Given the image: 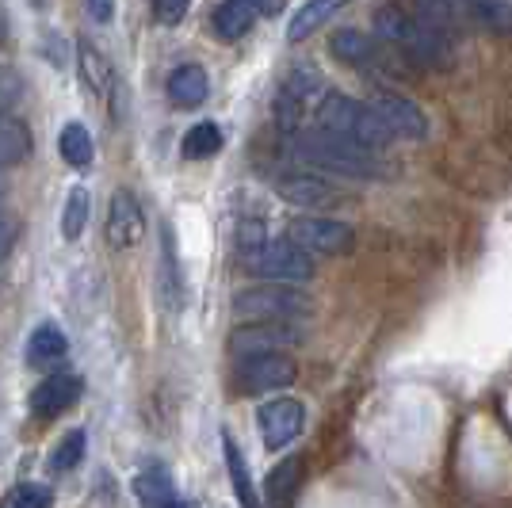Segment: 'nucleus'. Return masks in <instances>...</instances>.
Wrapping results in <instances>:
<instances>
[{"instance_id":"nucleus-4","label":"nucleus","mask_w":512,"mask_h":508,"mask_svg":"<svg viewBox=\"0 0 512 508\" xmlns=\"http://www.w3.org/2000/svg\"><path fill=\"white\" fill-rule=\"evenodd\" d=\"M325 100V85H321V73L318 69H310V65H299L283 88H279L276 96V127L287 134V138H295L306 130V123H314L318 119V107Z\"/></svg>"},{"instance_id":"nucleus-24","label":"nucleus","mask_w":512,"mask_h":508,"mask_svg":"<svg viewBox=\"0 0 512 508\" xmlns=\"http://www.w3.org/2000/svg\"><path fill=\"white\" fill-rule=\"evenodd\" d=\"M31 153V130L16 115H0V169L20 165Z\"/></svg>"},{"instance_id":"nucleus-21","label":"nucleus","mask_w":512,"mask_h":508,"mask_svg":"<svg viewBox=\"0 0 512 508\" xmlns=\"http://www.w3.org/2000/svg\"><path fill=\"white\" fill-rule=\"evenodd\" d=\"M134 497L142 508H180L184 501L176 497V486H172L169 470H146L134 478Z\"/></svg>"},{"instance_id":"nucleus-1","label":"nucleus","mask_w":512,"mask_h":508,"mask_svg":"<svg viewBox=\"0 0 512 508\" xmlns=\"http://www.w3.org/2000/svg\"><path fill=\"white\" fill-rule=\"evenodd\" d=\"M291 157L310 165V169L333 172V176H348V180H379L386 176V165L375 157V149L360 146V142H348L341 134H329V130H302L295 138H287Z\"/></svg>"},{"instance_id":"nucleus-33","label":"nucleus","mask_w":512,"mask_h":508,"mask_svg":"<svg viewBox=\"0 0 512 508\" xmlns=\"http://www.w3.org/2000/svg\"><path fill=\"white\" fill-rule=\"evenodd\" d=\"M23 96V81L16 69H8V65H0V115L4 111H12V104Z\"/></svg>"},{"instance_id":"nucleus-5","label":"nucleus","mask_w":512,"mask_h":508,"mask_svg":"<svg viewBox=\"0 0 512 508\" xmlns=\"http://www.w3.org/2000/svg\"><path fill=\"white\" fill-rule=\"evenodd\" d=\"M245 268L260 279H272V283H306L314 279V256L306 253L302 245H295L291 237H264L256 249L241 253Z\"/></svg>"},{"instance_id":"nucleus-8","label":"nucleus","mask_w":512,"mask_h":508,"mask_svg":"<svg viewBox=\"0 0 512 508\" xmlns=\"http://www.w3.org/2000/svg\"><path fill=\"white\" fill-rule=\"evenodd\" d=\"M299 375V367L283 352H264V356H245L234 367V382L241 394H272V390H287Z\"/></svg>"},{"instance_id":"nucleus-9","label":"nucleus","mask_w":512,"mask_h":508,"mask_svg":"<svg viewBox=\"0 0 512 508\" xmlns=\"http://www.w3.org/2000/svg\"><path fill=\"white\" fill-rule=\"evenodd\" d=\"M302 340V329L295 321H245L230 337V352L237 360L264 356V352H287Z\"/></svg>"},{"instance_id":"nucleus-17","label":"nucleus","mask_w":512,"mask_h":508,"mask_svg":"<svg viewBox=\"0 0 512 508\" xmlns=\"http://www.w3.org/2000/svg\"><path fill=\"white\" fill-rule=\"evenodd\" d=\"M302 470H306V463H302L299 455H291L279 466H272V474L264 478V501H268V508H287L295 501V493L302 486Z\"/></svg>"},{"instance_id":"nucleus-27","label":"nucleus","mask_w":512,"mask_h":508,"mask_svg":"<svg viewBox=\"0 0 512 508\" xmlns=\"http://www.w3.org/2000/svg\"><path fill=\"white\" fill-rule=\"evenodd\" d=\"M85 444H88L85 428H73V432H65L62 440H58V447L50 451V470H54V474H69L73 466L85 459Z\"/></svg>"},{"instance_id":"nucleus-13","label":"nucleus","mask_w":512,"mask_h":508,"mask_svg":"<svg viewBox=\"0 0 512 508\" xmlns=\"http://www.w3.org/2000/svg\"><path fill=\"white\" fill-rule=\"evenodd\" d=\"M146 233V214H142V203L130 195L127 188H119L111 195V207H107V245L111 249H134Z\"/></svg>"},{"instance_id":"nucleus-7","label":"nucleus","mask_w":512,"mask_h":508,"mask_svg":"<svg viewBox=\"0 0 512 508\" xmlns=\"http://www.w3.org/2000/svg\"><path fill=\"white\" fill-rule=\"evenodd\" d=\"M287 237L310 256H344L356 245V230L329 214H299L287 222Z\"/></svg>"},{"instance_id":"nucleus-36","label":"nucleus","mask_w":512,"mask_h":508,"mask_svg":"<svg viewBox=\"0 0 512 508\" xmlns=\"http://www.w3.org/2000/svg\"><path fill=\"white\" fill-rule=\"evenodd\" d=\"M12 241H16V222L0 214V256L12 249Z\"/></svg>"},{"instance_id":"nucleus-32","label":"nucleus","mask_w":512,"mask_h":508,"mask_svg":"<svg viewBox=\"0 0 512 508\" xmlns=\"http://www.w3.org/2000/svg\"><path fill=\"white\" fill-rule=\"evenodd\" d=\"M169 295V302H180V279H176V245H172V233L165 230L161 237V298Z\"/></svg>"},{"instance_id":"nucleus-35","label":"nucleus","mask_w":512,"mask_h":508,"mask_svg":"<svg viewBox=\"0 0 512 508\" xmlns=\"http://www.w3.org/2000/svg\"><path fill=\"white\" fill-rule=\"evenodd\" d=\"M88 16L96 23H111L115 20V0H85Z\"/></svg>"},{"instance_id":"nucleus-29","label":"nucleus","mask_w":512,"mask_h":508,"mask_svg":"<svg viewBox=\"0 0 512 508\" xmlns=\"http://www.w3.org/2000/svg\"><path fill=\"white\" fill-rule=\"evenodd\" d=\"M413 16L436 27L440 35H455V4L451 0H413Z\"/></svg>"},{"instance_id":"nucleus-10","label":"nucleus","mask_w":512,"mask_h":508,"mask_svg":"<svg viewBox=\"0 0 512 508\" xmlns=\"http://www.w3.org/2000/svg\"><path fill=\"white\" fill-rule=\"evenodd\" d=\"M260 440L268 451H283L287 444H295L306 428V405L299 398H276L268 402L260 413Z\"/></svg>"},{"instance_id":"nucleus-25","label":"nucleus","mask_w":512,"mask_h":508,"mask_svg":"<svg viewBox=\"0 0 512 508\" xmlns=\"http://www.w3.org/2000/svg\"><path fill=\"white\" fill-rule=\"evenodd\" d=\"M58 153H62L65 165H73V169H88L92 165V134H88L85 123H65L62 127V138H58Z\"/></svg>"},{"instance_id":"nucleus-16","label":"nucleus","mask_w":512,"mask_h":508,"mask_svg":"<svg viewBox=\"0 0 512 508\" xmlns=\"http://www.w3.org/2000/svg\"><path fill=\"white\" fill-rule=\"evenodd\" d=\"M256 16H264V12H260V0H222V4L214 8L211 27L218 39L237 43L241 35H249V27L256 23Z\"/></svg>"},{"instance_id":"nucleus-18","label":"nucleus","mask_w":512,"mask_h":508,"mask_svg":"<svg viewBox=\"0 0 512 508\" xmlns=\"http://www.w3.org/2000/svg\"><path fill=\"white\" fill-rule=\"evenodd\" d=\"M211 96V81L203 65H180L169 77V100L176 107H199Z\"/></svg>"},{"instance_id":"nucleus-2","label":"nucleus","mask_w":512,"mask_h":508,"mask_svg":"<svg viewBox=\"0 0 512 508\" xmlns=\"http://www.w3.org/2000/svg\"><path fill=\"white\" fill-rule=\"evenodd\" d=\"M375 31H379V43H386L390 50H398V54L409 58L413 65H425V69L444 65L451 54L448 35H440V31L428 27L425 20H417L402 4L379 8V12H375Z\"/></svg>"},{"instance_id":"nucleus-34","label":"nucleus","mask_w":512,"mask_h":508,"mask_svg":"<svg viewBox=\"0 0 512 508\" xmlns=\"http://www.w3.org/2000/svg\"><path fill=\"white\" fill-rule=\"evenodd\" d=\"M188 4L192 0H153V16H157V23H165V27H176V23L188 16Z\"/></svg>"},{"instance_id":"nucleus-20","label":"nucleus","mask_w":512,"mask_h":508,"mask_svg":"<svg viewBox=\"0 0 512 508\" xmlns=\"http://www.w3.org/2000/svg\"><path fill=\"white\" fill-rule=\"evenodd\" d=\"M222 455H226L230 486H234L241 508H264V505H260V497H256V486H253V474H249V463H245V455H241V447L234 444V436H230V432H222Z\"/></svg>"},{"instance_id":"nucleus-3","label":"nucleus","mask_w":512,"mask_h":508,"mask_svg":"<svg viewBox=\"0 0 512 508\" xmlns=\"http://www.w3.org/2000/svg\"><path fill=\"white\" fill-rule=\"evenodd\" d=\"M318 130H329V134H341L348 142H360L367 149H386L394 142V134L379 119V111L363 100H352L344 92H325V100L318 107V119H314Z\"/></svg>"},{"instance_id":"nucleus-26","label":"nucleus","mask_w":512,"mask_h":508,"mask_svg":"<svg viewBox=\"0 0 512 508\" xmlns=\"http://www.w3.org/2000/svg\"><path fill=\"white\" fill-rule=\"evenodd\" d=\"M88 207H92V199H88V188H69L65 195V207H62V237L65 241H81V233L88 226Z\"/></svg>"},{"instance_id":"nucleus-38","label":"nucleus","mask_w":512,"mask_h":508,"mask_svg":"<svg viewBox=\"0 0 512 508\" xmlns=\"http://www.w3.org/2000/svg\"><path fill=\"white\" fill-rule=\"evenodd\" d=\"M180 508H195V505H180Z\"/></svg>"},{"instance_id":"nucleus-6","label":"nucleus","mask_w":512,"mask_h":508,"mask_svg":"<svg viewBox=\"0 0 512 508\" xmlns=\"http://www.w3.org/2000/svg\"><path fill=\"white\" fill-rule=\"evenodd\" d=\"M234 314L241 321H299L310 314V298L295 283L253 287L234 298Z\"/></svg>"},{"instance_id":"nucleus-30","label":"nucleus","mask_w":512,"mask_h":508,"mask_svg":"<svg viewBox=\"0 0 512 508\" xmlns=\"http://www.w3.org/2000/svg\"><path fill=\"white\" fill-rule=\"evenodd\" d=\"M474 16L493 35H509L512 31V0H474Z\"/></svg>"},{"instance_id":"nucleus-23","label":"nucleus","mask_w":512,"mask_h":508,"mask_svg":"<svg viewBox=\"0 0 512 508\" xmlns=\"http://www.w3.org/2000/svg\"><path fill=\"white\" fill-rule=\"evenodd\" d=\"M69 352V340L54 321H43L31 337H27V363L31 367H43V363H58Z\"/></svg>"},{"instance_id":"nucleus-11","label":"nucleus","mask_w":512,"mask_h":508,"mask_svg":"<svg viewBox=\"0 0 512 508\" xmlns=\"http://www.w3.org/2000/svg\"><path fill=\"white\" fill-rule=\"evenodd\" d=\"M367 104L379 111V119L390 127V134H394V138H409V142H421V138H428L425 111L413 104L409 96H402V92L379 88V92H375Z\"/></svg>"},{"instance_id":"nucleus-14","label":"nucleus","mask_w":512,"mask_h":508,"mask_svg":"<svg viewBox=\"0 0 512 508\" xmlns=\"http://www.w3.org/2000/svg\"><path fill=\"white\" fill-rule=\"evenodd\" d=\"M77 398H81V379H77V375H50V379H43V386H35V394H31V413H35L39 421H54V417H62Z\"/></svg>"},{"instance_id":"nucleus-12","label":"nucleus","mask_w":512,"mask_h":508,"mask_svg":"<svg viewBox=\"0 0 512 508\" xmlns=\"http://www.w3.org/2000/svg\"><path fill=\"white\" fill-rule=\"evenodd\" d=\"M276 195L295 203V207H306V211H329V207H341L344 191L321 176H310V172H295V176H279L276 180Z\"/></svg>"},{"instance_id":"nucleus-31","label":"nucleus","mask_w":512,"mask_h":508,"mask_svg":"<svg viewBox=\"0 0 512 508\" xmlns=\"http://www.w3.org/2000/svg\"><path fill=\"white\" fill-rule=\"evenodd\" d=\"M50 505H54V493L43 486H31V482H20V486H12L0 497V508H50Z\"/></svg>"},{"instance_id":"nucleus-15","label":"nucleus","mask_w":512,"mask_h":508,"mask_svg":"<svg viewBox=\"0 0 512 508\" xmlns=\"http://www.w3.org/2000/svg\"><path fill=\"white\" fill-rule=\"evenodd\" d=\"M77 62H81V77H85L88 92H92L96 100L111 104V100H115V92H119V77H115L111 62H107L104 54L88 43V39L77 43Z\"/></svg>"},{"instance_id":"nucleus-19","label":"nucleus","mask_w":512,"mask_h":508,"mask_svg":"<svg viewBox=\"0 0 512 508\" xmlns=\"http://www.w3.org/2000/svg\"><path fill=\"white\" fill-rule=\"evenodd\" d=\"M344 4H352V0H306L299 12L291 16L287 23V39L291 43H302V39H310L314 31H318L325 20H333L337 12H341Z\"/></svg>"},{"instance_id":"nucleus-28","label":"nucleus","mask_w":512,"mask_h":508,"mask_svg":"<svg viewBox=\"0 0 512 508\" xmlns=\"http://www.w3.org/2000/svg\"><path fill=\"white\" fill-rule=\"evenodd\" d=\"M184 157L188 161H203V157H214L218 149H222V130L214 127V123H195L188 134H184Z\"/></svg>"},{"instance_id":"nucleus-22","label":"nucleus","mask_w":512,"mask_h":508,"mask_svg":"<svg viewBox=\"0 0 512 508\" xmlns=\"http://www.w3.org/2000/svg\"><path fill=\"white\" fill-rule=\"evenodd\" d=\"M329 50H333V58L344 65H371L375 58H379V43L375 39H367L363 31H356V27H344V31H337L333 39H329Z\"/></svg>"},{"instance_id":"nucleus-37","label":"nucleus","mask_w":512,"mask_h":508,"mask_svg":"<svg viewBox=\"0 0 512 508\" xmlns=\"http://www.w3.org/2000/svg\"><path fill=\"white\" fill-rule=\"evenodd\" d=\"M0 43H4V16H0Z\"/></svg>"}]
</instances>
